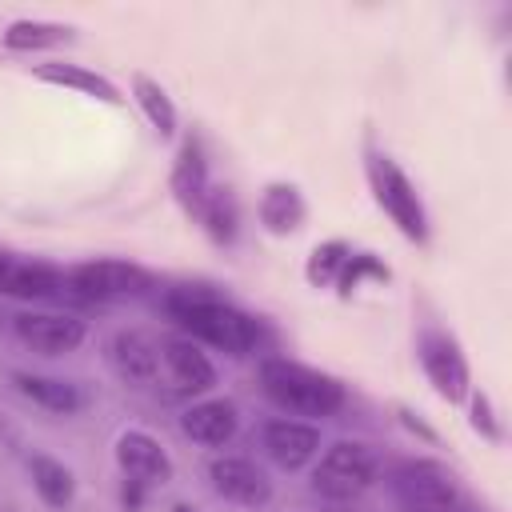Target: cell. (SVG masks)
Listing matches in <instances>:
<instances>
[{"mask_svg":"<svg viewBox=\"0 0 512 512\" xmlns=\"http://www.w3.org/2000/svg\"><path fill=\"white\" fill-rule=\"evenodd\" d=\"M168 312L188 332V340H200V344H208L216 352H228V356H248L260 340V324L248 312H240L236 304L212 300V296L176 292L168 300Z\"/></svg>","mask_w":512,"mask_h":512,"instance_id":"1","label":"cell"},{"mask_svg":"<svg viewBox=\"0 0 512 512\" xmlns=\"http://www.w3.org/2000/svg\"><path fill=\"white\" fill-rule=\"evenodd\" d=\"M260 384H264V396L292 412V416H332L340 404H344V384L320 368H308V364H296V360H284V356H268L260 364Z\"/></svg>","mask_w":512,"mask_h":512,"instance_id":"2","label":"cell"},{"mask_svg":"<svg viewBox=\"0 0 512 512\" xmlns=\"http://www.w3.org/2000/svg\"><path fill=\"white\" fill-rule=\"evenodd\" d=\"M364 172H368V188H372L376 204L400 228V236L412 240V244H424L428 240V212H424V200H420L416 184L404 176V168L388 152H368Z\"/></svg>","mask_w":512,"mask_h":512,"instance_id":"3","label":"cell"},{"mask_svg":"<svg viewBox=\"0 0 512 512\" xmlns=\"http://www.w3.org/2000/svg\"><path fill=\"white\" fill-rule=\"evenodd\" d=\"M380 472V460L368 444L360 440H336L328 444L320 456H316V468H312V492L332 500V504H348L356 500L364 488H372Z\"/></svg>","mask_w":512,"mask_h":512,"instance_id":"4","label":"cell"},{"mask_svg":"<svg viewBox=\"0 0 512 512\" xmlns=\"http://www.w3.org/2000/svg\"><path fill=\"white\" fill-rule=\"evenodd\" d=\"M388 492L400 512H456L460 488L440 460H404L388 472Z\"/></svg>","mask_w":512,"mask_h":512,"instance_id":"5","label":"cell"},{"mask_svg":"<svg viewBox=\"0 0 512 512\" xmlns=\"http://www.w3.org/2000/svg\"><path fill=\"white\" fill-rule=\"evenodd\" d=\"M416 356H420V368H424V376H428V384L436 388L440 400H448V404L468 400L472 372H468V356H464V348L452 332L424 328L420 340H416Z\"/></svg>","mask_w":512,"mask_h":512,"instance_id":"6","label":"cell"},{"mask_svg":"<svg viewBox=\"0 0 512 512\" xmlns=\"http://www.w3.org/2000/svg\"><path fill=\"white\" fill-rule=\"evenodd\" d=\"M64 280H68V292H76L84 300H124V296H140L152 284V276L140 264L116 260V256L76 264L64 272Z\"/></svg>","mask_w":512,"mask_h":512,"instance_id":"7","label":"cell"},{"mask_svg":"<svg viewBox=\"0 0 512 512\" xmlns=\"http://www.w3.org/2000/svg\"><path fill=\"white\" fill-rule=\"evenodd\" d=\"M116 464H120V476L124 480H136L148 492L160 488V484H168L172 472H176L168 448L152 432H144V428H124L116 436Z\"/></svg>","mask_w":512,"mask_h":512,"instance_id":"8","label":"cell"},{"mask_svg":"<svg viewBox=\"0 0 512 512\" xmlns=\"http://www.w3.org/2000/svg\"><path fill=\"white\" fill-rule=\"evenodd\" d=\"M12 332L32 352L64 356V352H76L84 344L88 324L80 316H68V312H16L12 316Z\"/></svg>","mask_w":512,"mask_h":512,"instance_id":"9","label":"cell"},{"mask_svg":"<svg viewBox=\"0 0 512 512\" xmlns=\"http://www.w3.org/2000/svg\"><path fill=\"white\" fill-rule=\"evenodd\" d=\"M260 444L268 452V460L284 472H300L320 456V428L308 420H292V416H276L260 428Z\"/></svg>","mask_w":512,"mask_h":512,"instance_id":"10","label":"cell"},{"mask_svg":"<svg viewBox=\"0 0 512 512\" xmlns=\"http://www.w3.org/2000/svg\"><path fill=\"white\" fill-rule=\"evenodd\" d=\"M160 368H164L172 392H180V396H200V392L216 388V364L188 336H168L160 344Z\"/></svg>","mask_w":512,"mask_h":512,"instance_id":"11","label":"cell"},{"mask_svg":"<svg viewBox=\"0 0 512 512\" xmlns=\"http://www.w3.org/2000/svg\"><path fill=\"white\" fill-rule=\"evenodd\" d=\"M208 480H212L216 496H224V500H232L240 508H260V504L272 500V480L248 456H212Z\"/></svg>","mask_w":512,"mask_h":512,"instance_id":"12","label":"cell"},{"mask_svg":"<svg viewBox=\"0 0 512 512\" xmlns=\"http://www.w3.org/2000/svg\"><path fill=\"white\" fill-rule=\"evenodd\" d=\"M68 292L64 272L40 260H20V256H0V296L12 300H52Z\"/></svg>","mask_w":512,"mask_h":512,"instance_id":"13","label":"cell"},{"mask_svg":"<svg viewBox=\"0 0 512 512\" xmlns=\"http://www.w3.org/2000/svg\"><path fill=\"white\" fill-rule=\"evenodd\" d=\"M108 360L128 384H152L160 376V344L140 328H120L108 340Z\"/></svg>","mask_w":512,"mask_h":512,"instance_id":"14","label":"cell"},{"mask_svg":"<svg viewBox=\"0 0 512 512\" xmlns=\"http://www.w3.org/2000/svg\"><path fill=\"white\" fill-rule=\"evenodd\" d=\"M180 428H184L188 440H196V444H204V448H224V444L236 436L240 416H236V404H232V400L212 396V400L188 404L184 416H180Z\"/></svg>","mask_w":512,"mask_h":512,"instance_id":"15","label":"cell"},{"mask_svg":"<svg viewBox=\"0 0 512 512\" xmlns=\"http://www.w3.org/2000/svg\"><path fill=\"white\" fill-rule=\"evenodd\" d=\"M32 76H36V80H44V84H56V88H68V92L92 96V100L112 104V108H120V104H124L120 88H116L108 76H100V72H92V68H84V64H72V60H48V64H36V68H32Z\"/></svg>","mask_w":512,"mask_h":512,"instance_id":"16","label":"cell"},{"mask_svg":"<svg viewBox=\"0 0 512 512\" xmlns=\"http://www.w3.org/2000/svg\"><path fill=\"white\" fill-rule=\"evenodd\" d=\"M12 384L24 400H32L36 408L52 412V416H76L84 408V392L72 380L60 376H40V372H12Z\"/></svg>","mask_w":512,"mask_h":512,"instance_id":"17","label":"cell"},{"mask_svg":"<svg viewBox=\"0 0 512 512\" xmlns=\"http://www.w3.org/2000/svg\"><path fill=\"white\" fill-rule=\"evenodd\" d=\"M256 216H260V224H264L272 236H292V232L304 228V220H308V204H304V196H300L296 184L276 180V184H268V188L260 192Z\"/></svg>","mask_w":512,"mask_h":512,"instance_id":"18","label":"cell"},{"mask_svg":"<svg viewBox=\"0 0 512 512\" xmlns=\"http://www.w3.org/2000/svg\"><path fill=\"white\" fill-rule=\"evenodd\" d=\"M208 188H212V180H208V160H204V152H200L196 140H184L180 152H176V164H172V192H176L180 208H184L188 216H196V208L204 204Z\"/></svg>","mask_w":512,"mask_h":512,"instance_id":"19","label":"cell"},{"mask_svg":"<svg viewBox=\"0 0 512 512\" xmlns=\"http://www.w3.org/2000/svg\"><path fill=\"white\" fill-rule=\"evenodd\" d=\"M28 476H32L36 496H40L52 512L72 508V500H76V476H72V468H68L64 460H56V456H48V452H36V456H28Z\"/></svg>","mask_w":512,"mask_h":512,"instance_id":"20","label":"cell"},{"mask_svg":"<svg viewBox=\"0 0 512 512\" xmlns=\"http://www.w3.org/2000/svg\"><path fill=\"white\" fill-rule=\"evenodd\" d=\"M76 28L72 24H60V20H12L4 28V48L8 52H40V48H60V44H72Z\"/></svg>","mask_w":512,"mask_h":512,"instance_id":"21","label":"cell"},{"mask_svg":"<svg viewBox=\"0 0 512 512\" xmlns=\"http://www.w3.org/2000/svg\"><path fill=\"white\" fill-rule=\"evenodd\" d=\"M132 100L140 104L144 120H148L164 140L176 136L180 116H176V104H172V96H168V88H164L160 80H152L148 72H136V76H132Z\"/></svg>","mask_w":512,"mask_h":512,"instance_id":"22","label":"cell"},{"mask_svg":"<svg viewBox=\"0 0 512 512\" xmlns=\"http://www.w3.org/2000/svg\"><path fill=\"white\" fill-rule=\"evenodd\" d=\"M196 220L204 224V232H208L216 244H232L236 232H240V204H236V196H232L228 188L212 184L208 196H204V204L196 208Z\"/></svg>","mask_w":512,"mask_h":512,"instance_id":"23","label":"cell"},{"mask_svg":"<svg viewBox=\"0 0 512 512\" xmlns=\"http://www.w3.org/2000/svg\"><path fill=\"white\" fill-rule=\"evenodd\" d=\"M348 256H352V244H344V240H324V244H316L312 256H308V264H304L308 284H312V288H332L336 276L344 272Z\"/></svg>","mask_w":512,"mask_h":512,"instance_id":"24","label":"cell"},{"mask_svg":"<svg viewBox=\"0 0 512 512\" xmlns=\"http://www.w3.org/2000/svg\"><path fill=\"white\" fill-rule=\"evenodd\" d=\"M364 280L384 284V280H388V268H384L372 252H352V256H348V264H344V272L336 276V284H332V288H340V296H352Z\"/></svg>","mask_w":512,"mask_h":512,"instance_id":"25","label":"cell"},{"mask_svg":"<svg viewBox=\"0 0 512 512\" xmlns=\"http://www.w3.org/2000/svg\"><path fill=\"white\" fill-rule=\"evenodd\" d=\"M468 424H472L484 440H492V444L504 440V424H500V416H496L488 392H468Z\"/></svg>","mask_w":512,"mask_h":512,"instance_id":"26","label":"cell"},{"mask_svg":"<svg viewBox=\"0 0 512 512\" xmlns=\"http://www.w3.org/2000/svg\"><path fill=\"white\" fill-rule=\"evenodd\" d=\"M144 500H148V488H144V484H136V480H120V504H124V512H140Z\"/></svg>","mask_w":512,"mask_h":512,"instance_id":"27","label":"cell"},{"mask_svg":"<svg viewBox=\"0 0 512 512\" xmlns=\"http://www.w3.org/2000/svg\"><path fill=\"white\" fill-rule=\"evenodd\" d=\"M172 512H200V508H192V504H172Z\"/></svg>","mask_w":512,"mask_h":512,"instance_id":"28","label":"cell"}]
</instances>
